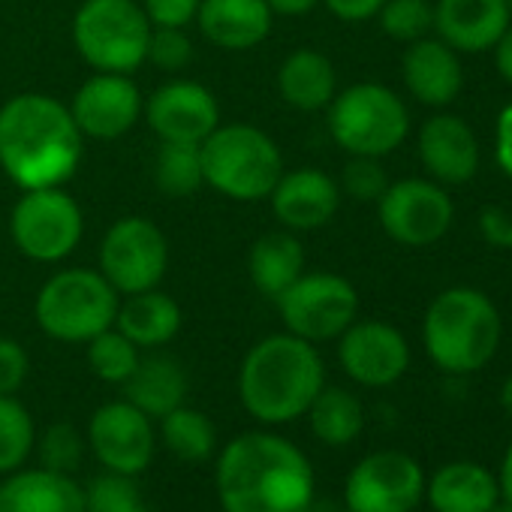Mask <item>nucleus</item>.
Masks as SVG:
<instances>
[{
	"label": "nucleus",
	"instance_id": "f257e3e1",
	"mask_svg": "<svg viewBox=\"0 0 512 512\" xmlns=\"http://www.w3.org/2000/svg\"><path fill=\"white\" fill-rule=\"evenodd\" d=\"M214 485L223 512H311L317 497L311 458L269 431L232 437L217 455Z\"/></svg>",
	"mask_w": 512,
	"mask_h": 512
},
{
	"label": "nucleus",
	"instance_id": "f03ea898",
	"mask_svg": "<svg viewBox=\"0 0 512 512\" xmlns=\"http://www.w3.org/2000/svg\"><path fill=\"white\" fill-rule=\"evenodd\" d=\"M82 160V130L70 106L19 94L0 106V166L22 187H61Z\"/></svg>",
	"mask_w": 512,
	"mask_h": 512
},
{
	"label": "nucleus",
	"instance_id": "7ed1b4c3",
	"mask_svg": "<svg viewBox=\"0 0 512 512\" xmlns=\"http://www.w3.org/2000/svg\"><path fill=\"white\" fill-rule=\"evenodd\" d=\"M326 386V368L317 347L290 332L253 344L238 371V398L244 410L266 425H284L308 413Z\"/></svg>",
	"mask_w": 512,
	"mask_h": 512
},
{
	"label": "nucleus",
	"instance_id": "20e7f679",
	"mask_svg": "<svg viewBox=\"0 0 512 512\" xmlns=\"http://www.w3.org/2000/svg\"><path fill=\"white\" fill-rule=\"evenodd\" d=\"M503 338V323L494 302L473 287L443 290L425 311L422 341L428 359L452 377L482 371Z\"/></svg>",
	"mask_w": 512,
	"mask_h": 512
},
{
	"label": "nucleus",
	"instance_id": "39448f33",
	"mask_svg": "<svg viewBox=\"0 0 512 512\" xmlns=\"http://www.w3.org/2000/svg\"><path fill=\"white\" fill-rule=\"evenodd\" d=\"M205 184L238 202L269 199L284 175L281 148L269 133L253 124H217L199 145Z\"/></svg>",
	"mask_w": 512,
	"mask_h": 512
},
{
	"label": "nucleus",
	"instance_id": "423d86ee",
	"mask_svg": "<svg viewBox=\"0 0 512 512\" xmlns=\"http://www.w3.org/2000/svg\"><path fill=\"white\" fill-rule=\"evenodd\" d=\"M121 293L91 269H67L52 275L34 305L40 329L64 344H88L115 326Z\"/></svg>",
	"mask_w": 512,
	"mask_h": 512
},
{
	"label": "nucleus",
	"instance_id": "0eeeda50",
	"mask_svg": "<svg viewBox=\"0 0 512 512\" xmlns=\"http://www.w3.org/2000/svg\"><path fill=\"white\" fill-rule=\"evenodd\" d=\"M329 133L353 157H386L407 139L410 115L392 88L362 82L329 103Z\"/></svg>",
	"mask_w": 512,
	"mask_h": 512
},
{
	"label": "nucleus",
	"instance_id": "6e6552de",
	"mask_svg": "<svg viewBox=\"0 0 512 512\" xmlns=\"http://www.w3.org/2000/svg\"><path fill=\"white\" fill-rule=\"evenodd\" d=\"M151 22L136 0H85L73 40L97 73H133L148 58Z\"/></svg>",
	"mask_w": 512,
	"mask_h": 512
},
{
	"label": "nucleus",
	"instance_id": "1a4fd4ad",
	"mask_svg": "<svg viewBox=\"0 0 512 512\" xmlns=\"http://www.w3.org/2000/svg\"><path fill=\"white\" fill-rule=\"evenodd\" d=\"M275 302L287 332L311 344L341 338L359 314L356 287L332 272L299 275Z\"/></svg>",
	"mask_w": 512,
	"mask_h": 512
},
{
	"label": "nucleus",
	"instance_id": "9d476101",
	"mask_svg": "<svg viewBox=\"0 0 512 512\" xmlns=\"http://www.w3.org/2000/svg\"><path fill=\"white\" fill-rule=\"evenodd\" d=\"M16 247L37 263H58L76 250L85 232L82 208L61 187L25 190L10 217Z\"/></svg>",
	"mask_w": 512,
	"mask_h": 512
},
{
	"label": "nucleus",
	"instance_id": "9b49d317",
	"mask_svg": "<svg viewBox=\"0 0 512 512\" xmlns=\"http://www.w3.org/2000/svg\"><path fill=\"white\" fill-rule=\"evenodd\" d=\"M169 266V244L145 217L118 220L100 244V275L124 296L154 290Z\"/></svg>",
	"mask_w": 512,
	"mask_h": 512
},
{
	"label": "nucleus",
	"instance_id": "f8f14e48",
	"mask_svg": "<svg viewBox=\"0 0 512 512\" xmlns=\"http://www.w3.org/2000/svg\"><path fill=\"white\" fill-rule=\"evenodd\" d=\"M422 500L425 470L398 449L365 455L344 482V503L353 512H413Z\"/></svg>",
	"mask_w": 512,
	"mask_h": 512
},
{
	"label": "nucleus",
	"instance_id": "ddd939ff",
	"mask_svg": "<svg viewBox=\"0 0 512 512\" xmlns=\"http://www.w3.org/2000/svg\"><path fill=\"white\" fill-rule=\"evenodd\" d=\"M380 226L404 247H425L440 241L455 217L449 193L437 181L404 178L389 184L380 196Z\"/></svg>",
	"mask_w": 512,
	"mask_h": 512
},
{
	"label": "nucleus",
	"instance_id": "4468645a",
	"mask_svg": "<svg viewBox=\"0 0 512 512\" xmlns=\"http://www.w3.org/2000/svg\"><path fill=\"white\" fill-rule=\"evenodd\" d=\"M154 425L127 398L109 401L94 410L88 422V449L103 464V470L139 476L154 461Z\"/></svg>",
	"mask_w": 512,
	"mask_h": 512
},
{
	"label": "nucleus",
	"instance_id": "2eb2a0df",
	"mask_svg": "<svg viewBox=\"0 0 512 512\" xmlns=\"http://www.w3.org/2000/svg\"><path fill=\"white\" fill-rule=\"evenodd\" d=\"M338 359L353 383L368 389H386L407 374L410 344L395 326L380 320H362L341 335Z\"/></svg>",
	"mask_w": 512,
	"mask_h": 512
},
{
	"label": "nucleus",
	"instance_id": "dca6fc26",
	"mask_svg": "<svg viewBox=\"0 0 512 512\" xmlns=\"http://www.w3.org/2000/svg\"><path fill=\"white\" fill-rule=\"evenodd\" d=\"M70 112L82 133L94 139H118L139 121L142 94L124 73H97L76 91Z\"/></svg>",
	"mask_w": 512,
	"mask_h": 512
},
{
	"label": "nucleus",
	"instance_id": "f3484780",
	"mask_svg": "<svg viewBox=\"0 0 512 512\" xmlns=\"http://www.w3.org/2000/svg\"><path fill=\"white\" fill-rule=\"evenodd\" d=\"M148 124L163 142L202 145L220 124V106L205 85L169 82L151 94Z\"/></svg>",
	"mask_w": 512,
	"mask_h": 512
},
{
	"label": "nucleus",
	"instance_id": "a211bd4d",
	"mask_svg": "<svg viewBox=\"0 0 512 512\" xmlns=\"http://www.w3.org/2000/svg\"><path fill=\"white\" fill-rule=\"evenodd\" d=\"M419 160L437 184L458 187L479 172V142L464 118L440 112L419 130Z\"/></svg>",
	"mask_w": 512,
	"mask_h": 512
},
{
	"label": "nucleus",
	"instance_id": "6ab92c4d",
	"mask_svg": "<svg viewBox=\"0 0 512 512\" xmlns=\"http://www.w3.org/2000/svg\"><path fill=\"white\" fill-rule=\"evenodd\" d=\"M512 25L506 0H437L434 31L455 52H488Z\"/></svg>",
	"mask_w": 512,
	"mask_h": 512
},
{
	"label": "nucleus",
	"instance_id": "aec40b11",
	"mask_svg": "<svg viewBox=\"0 0 512 512\" xmlns=\"http://www.w3.org/2000/svg\"><path fill=\"white\" fill-rule=\"evenodd\" d=\"M275 217L290 229H320L326 226L341 205V187L323 169H296L284 172L269 193Z\"/></svg>",
	"mask_w": 512,
	"mask_h": 512
},
{
	"label": "nucleus",
	"instance_id": "412c9836",
	"mask_svg": "<svg viewBox=\"0 0 512 512\" xmlns=\"http://www.w3.org/2000/svg\"><path fill=\"white\" fill-rule=\"evenodd\" d=\"M401 73H404L407 91L422 106H431V109L449 106L461 94V85H464L458 52L449 49L443 40H428V37L410 43L401 61Z\"/></svg>",
	"mask_w": 512,
	"mask_h": 512
},
{
	"label": "nucleus",
	"instance_id": "4be33fe9",
	"mask_svg": "<svg viewBox=\"0 0 512 512\" xmlns=\"http://www.w3.org/2000/svg\"><path fill=\"white\" fill-rule=\"evenodd\" d=\"M0 512H88L85 488L70 473L19 467L0 482Z\"/></svg>",
	"mask_w": 512,
	"mask_h": 512
},
{
	"label": "nucleus",
	"instance_id": "5701e85b",
	"mask_svg": "<svg viewBox=\"0 0 512 512\" xmlns=\"http://www.w3.org/2000/svg\"><path fill=\"white\" fill-rule=\"evenodd\" d=\"M272 10L266 0H199L202 34L229 52L253 49L272 34Z\"/></svg>",
	"mask_w": 512,
	"mask_h": 512
},
{
	"label": "nucleus",
	"instance_id": "b1692460",
	"mask_svg": "<svg viewBox=\"0 0 512 512\" xmlns=\"http://www.w3.org/2000/svg\"><path fill=\"white\" fill-rule=\"evenodd\" d=\"M425 500L434 512H488L500 500V488L485 464L449 461L425 482Z\"/></svg>",
	"mask_w": 512,
	"mask_h": 512
},
{
	"label": "nucleus",
	"instance_id": "393cba45",
	"mask_svg": "<svg viewBox=\"0 0 512 512\" xmlns=\"http://www.w3.org/2000/svg\"><path fill=\"white\" fill-rule=\"evenodd\" d=\"M115 329L130 338L136 347H163L169 344L178 329H181V308L172 296L154 290L145 293H133L118 305V317H115Z\"/></svg>",
	"mask_w": 512,
	"mask_h": 512
},
{
	"label": "nucleus",
	"instance_id": "a878e982",
	"mask_svg": "<svg viewBox=\"0 0 512 512\" xmlns=\"http://www.w3.org/2000/svg\"><path fill=\"white\" fill-rule=\"evenodd\" d=\"M124 398L151 419H163L187 398V371L172 356L139 359L136 371L124 383Z\"/></svg>",
	"mask_w": 512,
	"mask_h": 512
},
{
	"label": "nucleus",
	"instance_id": "bb28decb",
	"mask_svg": "<svg viewBox=\"0 0 512 512\" xmlns=\"http://www.w3.org/2000/svg\"><path fill=\"white\" fill-rule=\"evenodd\" d=\"M278 88L281 97L299 109V112H320L329 109V103L338 94V76L332 61L323 52L314 49H299L293 52L278 73Z\"/></svg>",
	"mask_w": 512,
	"mask_h": 512
},
{
	"label": "nucleus",
	"instance_id": "cd10ccee",
	"mask_svg": "<svg viewBox=\"0 0 512 512\" xmlns=\"http://www.w3.org/2000/svg\"><path fill=\"white\" fill-rule=\"evenodd\" d=\"M250 281L266 299H278L305 269L302 241L290 232H266L250 247Z\"/></svg>",
	"mask_w": 512,
	"mask_h": 512
},
{
	"label": "nucleus",
	"instance_id": "c85d7f7f",
	"mask_svg": "<svg viewBox=\"0 0 512 512\" xmlns=\"http://www.w3.org/2000/svg\"><path fill=\"white\" fill-rule=\"evenodd\" d=\"M305 416L311 419L314 437L326 446H350L365 428L362 401L341 386H323Z\"/></svg>",
	"mask_w": 512,
	"mask_h": 512
},
{
	"label": "nucleus",
	"instance_id": "c756f323",
	"mask_svg": "<svg viewBox=\"0 0 512 512\" xmlns=\"http://www.w3.org/2000/svg\"><path fill=\"white\" fill-rule=\"evenodd\" d=\"M160 437L172 455L181 461H208L217 452L214 422L193 407H175L160 419Z\"/></svg>",
	"mask_w": 512,
	"mask_h": 512
},
{
	"label": "nucleus",
	"instance_id": "7c9ffc66",
	"mask_svg": "<svg viewBox=\"0 0 512 512\" xmlns=\"http://www.w3.org/2000/svg\"><path fill=\"white\" fill-rule=\"evenodd\" d=\"M154 181L172 199L193 196L202 184V154L193 142H163L154 160Z\"/></svg>",
	"mask_w": 512,
	"mask_h": 512
},
{
	"label": "nucleus",
	"instance_id": "2f4dec72",
	"mask_svg": "<svg viewBox=\"0 0 512 512\" xmlns=\"http://www.w3.org/2000/svg\"><path fill=\"white\" fill-rule=\"evenodd\" d=\"M37 443V425L16 395H0V473L25 467Z\"/></svg>",
	"mask_w": 512,
	"mask_h": 512
},
{
	"label": "nucleus",
	"instance_id": "473e14b6",
	"mask_svg": "<svg viewBox=\"0 0 512 512\" xmlns=\"http://www.w3.org/2000/svg\"><path fill=\"white\" fill-rule=\"evenodd\" d=\"M139 359H142L139 347L130 338H124L118 329H106V332H100L97 338L88 341V365L106 383L124 386L127 377L136 371Z\"/></svg>",
	"mask_w": 512,
	"mask_h": 512
},
{
	"label": "nucleus",
	"instance_id": "72a5a7b5",
	"mask_svg": "<svg viewBox=\"0 0 512 512\" xmlns=\"http://www.w3.org/2000/svg\"><path fill=\"white\" fill-rule=\"evenodd\" d=\"M85 509L88 512H154L136 485V476L124 473H100L85 485Z\"/></svg>",
	"mask_w": 512,
	"mask_h": 512
},
{
	"label": "nucleus",
	"instance_id": "f704fd0d",
	"mask_svg": "<svg viewBox=\"0 0 512 512\" xmlns=\"http://www.w3.org/2000/svg\"><path fill=\"white\" fill-rule=\"evenodd\" d=\"M377 16H380L386 37L407 43V46L434 31V4L431 0H386Z\"/></svg>",
	"mask_w": 512,
	"mask_h": 512
},
{
	"label": "nucleus",
	"instance_id": "c9c22d12",
	"mask_svg": "<svg viewBox=\"0 0 512 512\" xmlns=\"http://www.w3.org/2000/svg\"><path fill=\"white\" fill-rule=\"evenodd\" d=\"M40 455V467L55 473H73L85 458V437L70 422H55L43 431V437L34 443Z\"/></svg>",
	"mask_w": 512,
	"mask_h": 512
},
{
	"label": "nucleus",
	"instance_id": "e433bc0d",
	"mask_svg": "<svg viewBox=\"0 0 512 512\" xmlns=\"http://www.w3.org/2000/svg\"><path fill=\"white\" fill-rule=\"evenodd\" d=\"M341 187L356 202H380L389 187L380 157H353L341 172Z\"/></svg>",
	"mask_w": 512,
	"mask_h": 512
},
{
	"label": "nucleus",
	"instance_id": "4c0bfd02",
	"mask_svg": "<svg viewBox=\"0 0 512 512\" xmlns=\"http://www.w3.org/2000/svg\"><path fill=\"white\" fill-rule=\"evenodd\" d=\"M193 58V46L184 34V28H151L148 37V58L154 67L166 70V73H178L190 64Z\"/></svg>",
	"mask_w": 512,
	"mask_h": 512
},
{
	"label": "nucleus",
	"instance_id": "58836bf2",
	"mask_svg": "<svg viewBox=\"0 0 512 512\" xmlns=\"http://www.w3.org/2000/svg\"><path fill=\"white\" fill-rule=\"evenodd\" d=\"M28 353L19 341L0 338V395H16L28 377Z\"/></svg>",
	"mask_w": 512,
	"mask_h": 512
},
{
	"label": "nucleus",
	"instance_id": "ea45409f",
	"mask_svg": "<svg viewBox=\"0 0 512 512\" xmlns=\"http://www.w3.org/2000/svg\"><path fill=\"white\" fill-rule=\"evenodd\" d=\"M142 10L154 28H187L196 19L199 0H145Z\"/></svg>",
	"mask_w": 512,
	"mask_h": 512
},
{
	"label": "nucleus",
	"instance_id": "a19ab883",
	"mask_svg": "<svg viewBox=\"0 0 512 512\" xmlns=\"http://www.w3.org/2000/svg\"><path fill=\"white\" fill-rule=\"evenodd\" d=\"M479 232L497 250H512V211L503 205H485L479 211Z\"/></svg>",
	"mask_w": 512,
	"mask_h": 512
},
{
	"label": "nucleus",
	"instance_id": "79ce46f5",
	"mask_svg": "<svg viewBox=\"0 0 512 512\" xmlns=\"http://www.w3.org/2000/svg\"><path fill=\"white\" fill-rule=\"evenodd\" d=\"M494 157L497 166L512 178V103L500 109L497 130H494Z\"/></svg>",
	"mask_w": 512,
	"mask_h": 512
},
{
	"label": "nucleus",
	"instance_id": "37998d69",
	"mask_svg": "<svg viewBox=\"0 0 512 512\" xmlns=\"http://www.w3.org/2000/svg\"><path fill=\"white\" fill-rule=\"evenodd\" d=\"M323 4L344 22H365L380 13L386 0H323Z\"/></svg>",
	"mask_w": 512,
	"mask_h": 512
},
{
	"label": "nucleus",
	"instance_id": "c03bdc74",
	"mask_svg": "<svg viewBox=\"0 0 512 512\" xmlns=\"http://www.w3.org/2000/svg\"><path fill=\"white\" fill-rule=\"evenodd\" d=\"M494 67L497 73L512 85V25L503 31V37L494 43Z\"/></svg>",
	"mask_w": 512,
	"mask_h": 512
},
{
	"label": "nucleus",
	"instance_id": "a18cd8bd",
	"mask_svg": "<svg viewBox=\"0 0 512 512\" xmlns=\"http://www.w3.org/2000/svg\"><path fill=\"white\" fill-rule=\"evenodd\" d=\"M272 13H281V16H305L311 13L320 0H266Z\"/></svg>",
	"mask_w": 512,
	"mask_h": 512
},
{
	"label": "nucleus",
	"instance_id": "49530a36",
	"mask_svg": "<svg viewBox=\"0 0 512 512\" xmlns=\"http://www.w3.org/2000/svg\"><path fill=\"white\" fill-rule=\"evenodd\" d=\"M494 476H497L500 500L512 503V443L506 446V452H503V461H500V470H497Z\"/></svg>",
	"mask_w": 512,
	"mask_h": 512
},
{
	"label": "nucleus",
	"instance_id": "de8ad7c7",
	"mask_svg": "<svg viewBox=\"0 0 512 512\" xmlns=\"http://www.w3.org/2000/svg\"><path fill=\"white\" fill-rule=\"evenodd\" d=\"M500 404H503L506 416L512 419V377H506V383H503V389H500Z\"/></svg>",
	"mask_w": 512,
	"mask_h": 512
},
{
	"label": "nucleus",
	"instance_id": "09e8293b",
	"mask_svg": "<svg viewBox=\"0 0 512 512\" xmlns=\"http://www.w3.org/2000/svg\"><path fill=\"white\" fill-rule=\"evenodd\" d=\"M488 512H512V503H506V500H497Z\"/></svg>",
	"mask_w": 512,
	"mask_h": 512
},
{
	"label": "nucleus",
	"instance_id": "8fccbe9b",
	"mask_svg": "<svg viewBox=\"0 0 512 512\" xmlns=\"http://www.w3.org/2000/svg\"><path fill=\"white\" fill-rule=\"evenodd\" d=\"M506 4H509V10H512V0H506Z\"/></svg>",
	"mask_w": 512,
	"mask_h": 512
},
{
	"label": "nucleus",
	"instance_id": "3c124183",
	"mask_svg": "<svg viewBox=\"0 0 512 512\" xmlns=\"http://www.w3.org/2000/svg\"><path fill=\"white\" fill-rule=\"evenodd\" d=\"M344 512H353V509H344Z\"/></svg>",
	"mask_w": 512,
	"mask_h": 512
}]
</instances>
